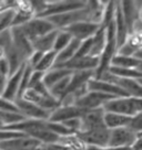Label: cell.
Returning <instances> with one entry per match:
<instances>
[{
  "instance_id": "obj_37",
  "label": "cell",
  "mask_w": 142,
  "mask_h": 150,
  "mask_svg": "<svg viewBox=\"0 0 142 150\" xmlns=\"http://www.w3.org/2000/svg\"><path fill=\"white\" fill-rule=\"evenodd\" d=\"M133 150H142V136L138 137L137 142L133 146Z\"/></svg>"
},
{
  "instance_id": "obj_7",
  "label": "cell",
  "mask_w": 142,
  "mask_h": 150,
  "mask_svg": "<svg viewBox=\"0 0 142 150\" xmlns=\"http://www.w3.org/2000/svg\"><path fill=\"white\" fill-rule=\"evenodd\" d=\"M87 1H55V2H48L47 9L41 14H39V18H49L52 16L62 14L76 11L79 9H83L87 7Z\"/></svg>"
},
{
  "instance_id": "obj_25",
  "label": "cell",
  "mask_w": 142,
  "mask_h": 150,
  "mask_svg": "<svg viewBox=\"0 0 142 150\" xmlns=\"http://www.w3.org/2000/svg\"><path fill=\"white\" fill-rule=\"evenodd\" d=\"M140 63H141V60H139L136 56L115 54L111 62V66L120 67V69H137Z\"/></svg>"
},
{
  "instance_id": "obj_14",
  "label": "cell",
  "mask_w": 142,
  "mask_h": 150,
  "mask_svg": "<svg viewBox=\"0 0 142 150\" xmlns=\"http://www.w3.org/2000/svg\"><path fill=\"white\" fill-rule=\"evenodd\" d=\"M11 33H12V41H14V45L16 47V50L22 55V57L26 61L28 62L29 57L32 55V53L34 52L32 42L26 37V34L20 27L19 28H12Z\"/></svg>"
},
{
  "instance_id": "obj_19",
  "label": "cell",
  "mask_w": 142,
  "mask_h": 150,
  "mask_svg": "<svg viewBox=\"0 0 142 150\" xmlns=\"http://www.w3.org/2000/svg\"><path fill=\"white\" fill-rule=\"evenodd\" d=\"M132 117L121 115V114H115V112H105L104 114V124L108 129L113 130L122 127H128Z\"/></svg>"
},
{
  "instance_id": "obj_17",
  "label": "cell",
  "mask_w": 142,
  "mask_h": 150,
  "mask_svg": "<svg viewBox=\"0 0 142 150\" xmlns=\"http://www.w3.org/2000/svg\"><path fill=\"white\" fill-rule=\"evenodd\" d=\"M114 23H115V34H117V43H118L119 49L128 41L129 37L131 35L127 21L124 19L123 12L120 7V2H117V12H115Z\"/></svg>"
},
{
  "instance_id": "obj_18",
  "label": "cell",
  "mask_w": 142,
  "mask_h": 150,
  "mask_svg": "<svg viewBox=\"0 0 142 150\" xmlns=\"http://www.w3.org/2000/svg\"><path fill=\"white\" fill-rule=\"evenodd\" d=\"M58 32H59V30H55V31H52V32L48 33L46 35L40 37L37 40H34L32 42L33 50L42 52V53H48L50 51H53Z\"/></svg>"
},
{
  "instance_id": "obj_2",
  "label": "cell",
  "mask_w": 142,
  "mask_h": 150,
  "mask_svg": "<svg viewBox=\"0 0 142 150\" xmlns=\"http://www.w3.org/2000/svg\"><path fill=\"white\" fill-rule=\"evenodd\" d=\"M20 28L31 42L37 40L38 38L43 37V35H46V34L52 32L55 30H58L55 28V25L48 19L39 18V17H34L28 23L24 24V27H20Z\"/></svg>"
},
{
  "instance_id": "obj_15",
  "label": "cell",
  "mask_w": 142,
  "mask_h": 150,
  "mask_svg": "<svg viewBox=\"0 0 142 150\" xmlns=\"http://www.w3.org/2000/svg\"><path fill=\"white\" fill-rule=\"evenodd\" d=\"M104 114L105 112L103 108L87 110V112L81 117L82 119V130L81 131L93 130V129L107 127L104 124Z\"/></svg>"
},
{
  "instance_id": "obj_20",
  "label": "cell",
  "mask_w": 142,
  "mask_h": 150,
  "mask_svg": "<svg viewBox=\"0 0 142 150\" xmlns=\"http://www.w3.org/2000/svg\"><path fill=\"white\" fill-rule=\"evenodd\" d=\"M107 43H108L107 28L101 27L92 39V50H91L90 55L95 56V57H101V55L103 54L104 50H105Z\"/></svg>"
},
{
  "instance_id": "obj_26",
  "label": "cell",
  "mask_w": 142,
  "mask_h": 150,
  "mask_svg": "<svg viewBox=\"0 0 142 150\" xmlns=\"http://www.w3.org/2000/svg\"><path fill=\"white\" fill-rule=\"evenodd\" d=\"M27 118L21 112H0V122H1V127L12 126L16 124L22 122L27 120Z\"/></svg>"
},
{
  "instance_id": "obj_34",
  "label": "cell",
  "mask_w": 142,
  "mask_h": 150,
  "mask_svg": "<svg viewBox=\"0 0 142 150\" xmlns=\"http://www.w3.org/2000/svg\"><path fill=\"white\" fill-rule=\"evenodd\" d=\"M0 112H21L16 102H11L8 99L1 98Z\"/></svg>"
},
{
  "instance_id": "obj_38",
  "label": "cell",
  "mask_w": 142,
  "mask_h": 150,
  "mask_svg": "<svg viewBox=\"0 0 142 150\" xmlns=\"http://www.w3.org/2000/svg\"><path fill=\"white\" fill-rule=\"evenodd\" d=\"M134 56H136V57H138L139 60H141V61H142V49H141V50H139V51H138V53Z\"/></svg>"
},
{
  "instance_id": "obj_10",
  "label": "cell",
  "mask_w": 142,
  "mask_h": 150,
  "mask_svg": "<svg viewBox=\"0 0 142 150\" xmlns=\"http://www.w3.org/2000/svg\"><path fill=\"white\" fill-rule=\"evenodd\" d=\"M88 89L91 91V92H100V93L107 94V95H110V96H113L115 98L130 97L121 87H119L118 85L103 80H98V79H92V80L89 81Z\"/></svg>"
},
{
  "instance_id": "obj_5",
  "label": "cell",
  "mask_w": 142,
  "mask_h": 150,
  "mask_svg": "<svg viewBox=\"0 0 142 150\" xmlns=\"http://www.w3.org/2000/svg\"><path fill=\"white\" fill-rule=\"evenodd\" d=\"M137 140L138 134L131 130L129 127H122L110 130V140L108 148H122V147L133 148Z\"/></svg>"
},
{
  "instance_id": "obj_36",
  "label": "cell",
  "mask_w": 142,
  "mask_h": 150,
  "mask_svg": "<svg viewBox=\"0 0 142 150\" xmlns=\"http://www.w3.org/2000/svg\"><path fill=\"white\" fill-rule=\"evenodd\" d=\"M43 55H44V53H42V52L34 51L32 53V55L29 57V60H28V62H27V63H28L29 65L32 67L33 70H34V69L39 65V63L41 62Z\"/></svg>"
},
{
  "instance_id": "obj_3",
  "label": "cell",
  "mask_w": 142,
  "mask_h": 150,
  "mask_svg": "<svg viewBox=\"0 0 142 150\" xmlns=\"http://www.w3.org/2000/svg\"><path fill=\"white\" fill-rule=\"evenodd\" d=\"M99 80H103L110 83L118 85L119 87L128 94L130 97H134V98H142V85L138 80H132V79H123V77H119L115 75L111 74L109 71L105 72Z\"/></svg>"
},
{
  "instance_id": "obj_33",
  "label": "cell",
  "mask_w": 142,
  "mask_h": 150,
  "mask_svg": "<svg viewBox=\"0 0 142 150\" xmlns=\"http://www.w3.org/2000/svg\"><path fill=\"white\" fill-rule=\"evenodd\" d=\"M128 127L136 134H138V136L142 134V112H139L136 116H133Z\"/></svg>"
},
{
  "instance_id": "obj_29",
  "label": "cell",
  "mask_w": 142,
  "mask_h": 150,
  "mask_svg": "<svg viewBox=\"0 0 142 150\" xmlns=\"http://www.w3.org/2000/svg\"><path fill=\"white\" fill-rule=\"evenodd\" d=\"M109 72L111 74L123 77V79H132V80H141L142 73H140L137 69H120V67H114L110 66Z\"/></svg>"
},
{
  "instance_id": "obj_6",
  "label": "cell",
  "mask_w": 142,
  "mask_h": 150,
  "mask_svg": "<svg viewBox=\"0 0 142 150\" xmlns=\"http://www.w3.org/2000/svg\"><path fill=\"white\" fill-rule=\"evenodd\" d=\"M115 97L110 96L107 94L100 93V92H91L89 91L83 96L76 100L75 105L78 107L82 108L85 110H92V109H98V108H103L105 104L110 102L111 99H114Z\"/></svg>"
},
{
  "instance_id": "obj_40",
  "label": "cell",
  "mask_w": 142,
  "mask_h": 150,
  "mask_svg": "<svg viewBox=\"0 0 142 150\" xmlns=\"http://www.w3.org/2000/svg\"><path fill=\"white\" fill-rule=\"evenodd\" d=\"M141 21H142V12H141Z\"/></svg>"
},
{
  "instance_id": "obj_11",
  "label": "cell",
  "mask_w": 142,
  "mask_h": 150,
  "mask_svg": "<svg viewBox=\"0 0 142 150\" xmlns=\"http://www.w3.org/2000/svg\"><path fill=\"white\" fill-rule=\"evenodd\" d=\"M87 110L78 107L76 105H61L55 112H51L49 122H65L73 118H81Z\"/></svg>"
},
{
  "instance_id": "obj_28",
  "label": "cell",
  "mask_w": 142,
  "mask_h": 150,
  "mask_svg": "<svg viewBox=\"0 0 142 150\" xmlns=\"http://www.w3.org/2000/svg\"><path fill=\"white\" fill-rule=\"evenodd\" d=\"M71 76H72V75H71ZM71 76H68L66 79H63V80H61L60 82H58L57 84L53 85L51 88H49L50 94H51L55 98H57L58 100H61V99L65 97L67 91H68V87H69V85H70Z\"/></svg>"
},
{
  "instance_id": "obj_9",
  "label": "cell",
  "mask_w": 142,
  "mask_h": 150,
  "mask_svg": "<svg viewBox=\"0 0 142 150\" xmlns=\"http://www.w3.org/2000/svg\"><path fill=\"white\" fill-rule=\"evenodd\" d=\"M100 64V57L95 56H85L79 59H72L71 61L67 62L65 64H57L55 67L68 69L72 72H85V71H97Z\"/></svg>"
},
{
  "instance_id": "obj_23",
  "label": "cell",
  "mask_w": 142,
  "mask_h": 150,
  "mask_svg": "<svg viewBox=\"0 0 142 150\" xmlns=\"http://www.w3.org/2000/svg\"><path fill=\"white\" fill-rule=\"evenodd\" d=\"M17 11H18V4L16 6H11V7L1 10V12H0V32L12 28Z\"/></svg>"
},
{
  "instance_id": "obj_35",
  "label": "cell",
  "mask_w": 142,
  "mask_h": 150,
  "mask_svg": "<svg viewBox=\"0 0 142 150\" xmlns=\"http://www.w3.org/2000/svg\"><path fill=\"white\" fill-rule=\"evenodd\" d=\"M44 75H46V73H43V72L33 70L32 75L30 77V82H29V88H34L38 84L42 83L43 79H44Z\"/></svg>"
},
{
  "instance_id": "obj_31",
  "label": "cell",
  "mask_w": 142,
  "mask_h": 150,
  "mask_svg": "<svg viewBox=\"0 0 142 150\" xmlns=\"http://www.w3.org/2000/svg\"><path fill=\"white\" fill-rule=\"evenodd\" d=\"M47 127L50 129L51 131H53L55 134L59 135L60 137H69V136H73L75 134L69 129L67 128L61 122H52L47 120Z\"/></svg>"
},
{
  "instance_id": "obj_21",
  "label": "cell",
  "mask_w": 142,
  "mask_h": 150,
  "mask_svg": "<svg viewBox=\"0 0 142 150\" xmlns=\"http://www.w3.org/2000/svg\"><path fill=\"white\" fill-rule=\"evenodd\" d=\"M120 7L123 12L124 19L127 21L130 33L134 32V23L138 19V9L137 6L132 1H120Z\"/></svg>"
},
{
  "instance_id": "obj_24",
  "label": "cell",
  "mask_w": 142,
  "mask_h": 150,
  "mask_svg": "<svg viewBox=\"0 0 142 150\" xmlns=\"http://www.w3.org/2000/svg\"><path fill=\"white\" fill-rule=\"evenodd\" d=\"M80 45H81V41L73 39L72 42H71L65 50H62L61 52L58 53L56 65H57V64H65L67 62L71 61L72 59H75V56H76L77 52L79 50Z\"/></svg>"
},
{
  "instance_id": "obj_8",
  "label": "cell",
  "mask_w": 142,
  "mask_h": 150,
  "mask_svg": "<svg viewBox=\"0 0 142 150\" xmlns=\"http://www.w3.org/2000/svg\"><path fill=\"white\" fill-rule=\"evenodd\" d=\"M101 28V24L91 22V21H81L78 23H75L65 29V31L69 32L73 39L79 41H85L95 37L97 32Z\"/></svg>"
},
{
  "instance_id": "obj_16",
  "label": "cell",
  "mask_w": 142,
  "mask_h": 150,
  "mask_svg": "<svg viewBox=\"0 0 142 150\" xmlns=\"http://www.w3.org/2000/svg\"><path fill=\"white\" fill-rule=\"evenodd\" d=\"M40 145L42 144L37 139L26 136L22 138L14 139V140L1 141L0 147H1V150H34Z\"/></svg>"
},
{
  "instance_id": "obj_4",
  "label": "cell",
  "mask_w": 142,
  "mask_h": 150,
  "mask_svg": "<svg viewBox=\"0 0 142 150\" xmlns=\"http://www.w3.org/2000/svg\"><path fill=\"white\" fill-rule=\"evenodd\" d=\"M103 109L104 112L121 114L130 117H133L139 114L134 97H119V98L111 99L104 105Z\"/></svg>"
},
{
  "instance_id": "obj_13",
  "label": "cell",
  "mask_w": 142,
  "mask_h": 150,
  "mask_svg": "<svg viewBox=\"0 0 142 150\" xmlns=\"http://www.w3.org/2000/svg\"><path fill=\"white\" fill-rule=\"evenodd\" d=\"M16 103L19 107L20 112L29 119H37V120H49L51 112L40 108L38 105L28 102L24 98H18Z\"/></svg>"
},
{
  "instance_id": "obj_27",
  "label": "cell",
  "mask_w": 142,
  "mask_h": 150,
  "mask_svg": "<svg viewBox=\"0 0 142 150\" xmlns=\"http://www.w3.org/2000/svg\"><path fill=\"white\" fill-rule=\"evenodd\" d=\"M57 56L58 53L56 51H50L48 53H44L42 60L39 63V65L34 69V71H40L43 73H47L49 71H51L57 63Z\"/></svg>"
},
{
  "instance_id": "obj_22",
  "label": "cell",
  "mask_w": 142,
  "mask_h": 150,
  "mask_svg": "<svg viewBox=\"0 0 142 150\" xmlns=\"http://www.w3.org/2000/svg\"><path fill=\"white\" fill-rule=\"evenodd\" d=\"M75 72L68 70V69H61V67H53L51 71H49L44 75L43 83L46 84L48 88H51L55 84H57L58 82L66 79L68 76H71Z\"/></svg>"
},
{
  "instance_id": "obj_39",
  "label": "cell",
  "mask_w": 142,
  "mask_h": 150,
  "mask_svg": "<svg viewBox=\"0 0 142 150\" xmlns=\"http://www.w3.org/2000/svg\"><path fill=\"white\" fill-rule=\"evenodd\" d=\"M137 70L140 72V73H142V61H141V63L138 65V67H137Z\"/></svg>"
},
{
  "instance_id": "obj_1",
  "label": "cell",
  "mask_w": 142,
  "mask_h": 150,
  "mask_svg": "<svg viewBox=\"0 0 142 150\" xmlns=\"http://www.w3.org/2000/svg\"><path fill=\"white\" fill-rule=\"evenodd\" d=\"M76 136L85 147L108 148L110 140V129L104 127L93 130L81 131L78 132Z\"/></svg>"
},
{
  "instance_id": "obj_30",
  "label": "cell",
  "mask_w": 142,
  "mask_h": 150,
  "mask_svg": "<svg viewBox=\"0 0 142 150\" xmlns=\"http://www.w3.org/2000/svg\"><path fill=\"white\" fill-rule=\"evenodd\" d=\"M73 38L69 32H67L65 30H59L56 39V43H55V47H53V51H56L57 53L61 52L62 50H65L71 42H72Z\"/></svg>"
},
{
  "instance_id": "obj_12",
  "label": "cell",
  "mask_w": 142,
  "mask_h": 150,
  "mask_svg": "<svg viewBox=\"0 0 142 150\" xmlns=\"http://www.w3.org/2000/svg\"><path fill=\"white\" fill-rule=\"evenodd\" d=\"M27 64V63H26ZM24 64L19 71H17L16 73L10 75L8 79L7 85H6L5 89L1 92V98L8 99L11 102H16L18 97H19V92H20V86H21V81H22V76H24Z\"/></svg>"
},
{
  "instance_id": "obj_32",
  "label": "cell",
  "mask_w": 142,
  "mask_h": 150,
  "mask_svg": "<svg viewBox=\"0 0 142 150\" xmlns=\"http://www.w3.org/2000/svg\"><path fill=\"white\" fill-rule=\"evenodd\" d=\"M28 135H26L24 132L20 131H14V130H5L1 129L0 131V140L1 141H8V140H14V139H18V138H22Z\"/></svg>"
}]
</instances>
